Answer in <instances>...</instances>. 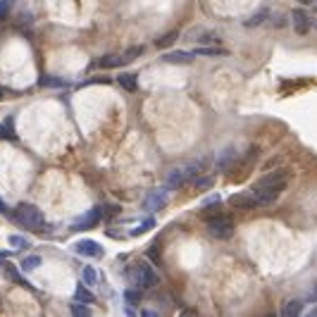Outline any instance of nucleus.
I'll list each match as a JSON object with an SVG mask.
<instances>
[{
  "label": "nucleus",
  "mask_w": 317,
  "mask_h": 317,
  "mask_svg": "<svg viewBox=\"0 0 317 317\" xmlns=\"http://www.w3.org/2000/svg\"><path fill=\"white\" fill-rule=\"evenodd\" d=\"M153 227H155V220L153 217H148V220H143L141 224H138L136 229L131 232V236H141V234H146V232H151Z\"/></svg>",
  "instance_id": "obj_25"
},
{
  "label": "nucleus",
  "mask_w": 317,
  "mask_h": 317,
  "mask_svg": "<svg viewBox=\"0 0 317 317\" xmlns=\"http://www.w3.org/2000/svg\"><path fill=\"white\" fill-rule=\"evenodd\" d=\"M193 53H186V50H172V53H167L162 55V62H172V65H189L193 62Z\"/></svg>",
  "instance_id": "obj_9"
},
{
  "label": "nucleus",
  "mask_w": 317,
  "mask_h": 317,
  "mask_svg": "<svg viewBox=\"0 0 317 317\" xmlns=\"http://www.w3.org/2000/svg\"><path fill=\"white\" fill-rule=\"evenodd\" d=\"M291 174L284 169H277V172H267L265 177L255 181V186H253V193L258 196V200H260V205H270V203H275L277 196L286 189V184H289Z\"/></svg>",
  "instance_id": "obj_1"
},
{
  "label": "nucleus",
  "mask_w": 317,
  "mask_h": 317,
  "mask_svg": "<svg viewBox=\"0 0 317 317\" xmlns=\"http://www.w3.org/2000/svg\"><path fill=\"white\" fill-rule=\"evenodd\" d=\"M98 222H100V210L98 207H93V210H88L83 217H79V220L72 224V229H91V227H96Z\"/></svg>",
  "instance_id": "obj_8"
},
{
  "label": "nucleus",
  "mask_w": 317,
  "mask_h": 317,
  "mask_svg": "<svg viewBox=\"0 0 317 317\" xmlns=\"http://www.w3.org/2000/svg\"><path fill=\"white\" fill-rule=\"evenodd\" d=\"M74 301H79V303L91 305L93 301H96V298H93V293H91V291L86 289L83 284H79V286H77V291H74Z\"/></svg>",
  "instance_id": "obj_14"
},
{
  "label": "nucleus",
  "mask_w": 317,
  "mask_h": 317,
  "mask_svg": "<svg viewBox=\"0 0 317 317\" xmlns=\"http://www.w3.org/2000/svg\"><path fill=\"white\" fill-rule=\"evenodd\" d=\"M165 203V191H153L146 196V207L148 210H160Z\"/></svg>",
  "instance_id": "obj_12"
},
{
  "label": "nucleus",
  "mask_w": 317,
  "mask_h": 317,
  "mask_svg": "<svg viewBox=\"0 0 317 317\" xmlns=\"http://www.w3.org/2000/svg\"><path fill=\"white\" fill-rule=\"evenodd\" d=\"M119 86L124 88V91H129V93H134L138 88V83H136V74H119Z\"/></svg>",
  "instance_id": "obj_15"
},
{
  "label": "nucleus",
  "mask_w": 317,
  "mask_h": 317,
  "mask_svg": "<svg viewBox=\"0 0 317 317\" xmlns=\"http://www.w3.org/2000/svg\"><path fill=\"white\" fill-rule=\"evenodd\" d=\"M313 27H315V31H317V19H315V24H313Z\"/></svg>",
  "instance_id": "obj_36"
},
{
  "label": "nucleus",
  "mask_w": 317,
  "mask_h": 317,
  "mask_svg": "<svg viewBox=\"0 0 317 317\" xmlns=\"http://www.w3.org/2000/svg\"><path fill=\"white\" fill-rule=\"evenodd\" d=\"M0 138H5V141H12L14 138V119L12 117H7L5 122H0Z\"/></svg>",
  "instance_id": "obj_17"
},
{
  "label": "nucleus",
  "mask_w": 317,
  "mask_h": 317,
  "mask_svg": "<svg viewBox=\"0 0 317 317\" xmlns=\"http://www.w3.org/2000/svg\"><path fill=\"white\" fill-rule=\"evenodd\" d=\"M83 284H88V286H93V284H98V272H96V267H91V265H86L83 267Z\"/></svg>",
  "instance_id": "obj_20"
},
{
  "label": "nucleus",
  "mask_w": 317,
  "mask_h": 317,
  "mask_svg": "<svg viewBox=\"0 0 317 317\" xmlns=\"http://www.w3.org/2000/svg\"><path fill=\"white\" fill-rule=\"evenodd\" d=\"M193 55H203V57H222L227 55V50L220 48V45H198L196 50H193Z\"/></svg>",
  "instance_id": "obj_10"
},
{
  "label": "nucleus",
  "mask_w": 317,
  "mask_h": 317,
  "mask_svg": "<svg viewBox=\"0 0 317 317\" xmlns=\"http://www.w3.org/2000/svg\"><path fill=\"white\" fill-rule=\"evenodd\" d=\"M181 184H186V179H184V169L177 167V169L169 172V177H167V181H165V189H179Z\"/></svg>",
  "instance_id": "obj_11"
},
{
  "label": "nucleus",
  "mask_w": 317,
  "mask_h": 317,
  "mask_svg": "<svg viewBox=\"0 0 317 317\" xmlns=\"http://www.w3.org/2000/svg\"><path fill=\"white\" fill-rule=\"evenodd\" d=\"M98 65L100 67H122L124 65V60H122V55H103L100 60H98Z\"/></svg>",
  "instance_id": "obj_18"
},
{
  "label": "nucleus",
  "mask_w": 317,
  "mask_h": 317,
  "mask_svg": "<svg viewBox=\"0 0 317 317\" xmlns=\"http://www.w3.org/2000/svg\"><path fill=\"white\" fill-rule=\"evenodd\" d=\"M303 313V303L301 301H289V303L281 308V315L284 317H296V315H301Z\"/></svg>",
  "instance_id": "obj_16"
},
{
  "label": "nucleus",
  "mask_w": 317,
  "mask_h": 317,
  "mask_svg": "<svg viewBox=\"0 0 317 317\" xmlns=\"http://www.w3.org/2000/svg\"><path fill=\"white\" fill-rule=\"evenodd\" d=\"M141 55H143V45H134V48H129V50L122 53V60H124V65H126V62H134Z\"/></svg>",
  "instance_id": "obj_21"
},
{
  "label": "nucleus",
  "mask_w": 317,
  "mask_h": 317,
  "mask_svg": "<svg viewBox=\"0 0 317 317\" xmlns=\"http://www.w3.org/2000/svg\"><path fill=\"white\" fill-rule=\"evenodd\" d=\"M284 24H286V19H284L281 14H277V17H275V27L279 29V27H284Z\"/></svg>",
  "instance_id": "obj_31"
},
{
  "label": "nucleus",
  "mask_w": 317,
  "mask_h": 317,
  "mask_svg": "<svg viewBox=\"0 0 317 317\" xmlns=\"http://www.w3.org/2000/svg\"><path fill=\"white\" fill-rule=\"evenodd\" d=\"M39 265H41V255H29V258L22 260V270H24V272H31V270H36Z\"/></svg>",
  "instance_id": "obj_23"
},
{
  "label": "nucleus",
  "mask_w": 317,
  "mask_h": 317,
  "mask_svg": "<svg viewBox=\"0 0 317 317\" xmlns=\"http://www.w3.org/2000/svg\"><path fill=\"white\" fill-rule=\"evenodd\" d=\"M236 158V151L234 148H227V151L220 153V158H217V169H229L232 167V162H234Z\"/></svg>",
  "instance_id": "obj_13"
},
{
  "label": "nucleus",
  "mask_w": 317,
  "mask_h": 317,
  "mask_svg": "<svg viewBox=\"0 0 317 317\" xmlns=\"http://www.w3.org/2000/svg\"><path fill=\"white\" fill-rule=\"evenodd\" d=\"M267 14H270V10H265V7H262V10H258V12H255L248 22H246V27H258V24H262V22L267 19Z\"/></svg>",
  "instance_id": "obj_24"
},
{
  "label": "nucleus",
  "mask_w": 317,
  "mask_h": 317,
  "mask_svg": "<svg viewBox=\"0 0 317 317\" xmlns=\"http://www.w3.org/2000/svg\"><path fill=\"white\" fill-rule=\"evenodd\" d=\"M291 19H293V31L298 34V36H305L308 31H310V17H308V12H303V10H293L291 12Z\"/></svg>",
  "instance_id": "obj_7"
},
{
  "label": "nucleus",
  "mask_w": 317,
  "mask_h": 317,
  "mask_svg": "<svg viewBox=\"0 0 317 317\" xmlns=\"http://www.w3.org/2000/svg\"><path fill=\"white\" fill-rule=\"evenodd\" d=\"M177 39H179V34H177V31H169V34H165V36H160V39L155 41V45H158L160 50H165V48H169Z\"/></svg>",
  "instance_id": "obj_19"
},
{
  "label": "nucleus",
  "mask_w": 317,
  "mask_h": 317,
  "mask_svg": "<svg viewBox=\"0 0 317 317\" xmlns=\"http://www.w3.org/2000/svg\"><path fill=\"white\" fill-rule=\"evenodd\" d=\"M313 5H315V10H317V0H313Z\"/></svg>",
  "instance_id": "obj_35"
},
{
  "label": "nucleus",
  "mask_w": 317,
  "mask_h": 317,
  "mask_svg": "<svg viewBox=\"0 0 317 317\" xmlns=\"http://www.w3.org/2000/svg\"><path fill=\"white\" fill-rule=\"evenodd\" d=\"M10 246H14V248H24V246H29V241L24 238V236L12 234V236H10Z\"/></svg>",
  "instance_id": "obj_29"
},
{
  "label": "nucleus",
  "mask_w": 317,
  "mask_h": 317,
  "mask_svg": "<svg viewBox=\"0 0 317 317\" xmlns=\"http://www.w3.org/2000/svg\"><path fill=\"white\" fill-rule=\"evenodd\" d=\"M39 83L45 86V88H50V86H53V88H62V86H65L62 79H57V77H48V74H43L41 79H39Z\"/></svg>",
  "instance_id": "obj_22"
},
{
  "label": "nucleus",
  "mask_w": 317,
  "mask_h": 317,
  "mask_svg": "<svg viewBox=\"0 0 317 317\" xmlns=\"http://www.w3.org/2000/svg\"><path fill=\"white\" fill-rule=\"evenodd\" d=\"M207 232H210V236H215V238H229V236L234 234V222L229 220V217H224V215L210 217L207 220Z\"/></svg>",
  "instance_id": "obj_3"
},
{
  "label": "nucleus",
  "mask_w": 317,
  "mask_h": 317,
  "mask_svg": "<svg viewBox=\"0 0 317 317\" xmlns=\"http://www.w3.org/2000/svg\"><path fill=\"white\" fill-rule=\"evenodd\" d=\"M124 301H126L129 305L141 303V291H136V289H126V291H124Z\"/></svg>",
  "instance_id": "obj_28"
},
{
  "label": "nucleus",
  "mask_w": 317,
  "mask_h": 317,
  "mask_svg": "<svg viewBox=\"0 0 317 317\" xmlns=\"http://www.w3.org/2000/svg\"><path fill=\"white\" fill-rule=\"evenodd\" d=\"M2 96H5V91H2V88H0V98H2Z\"/></svg>",
  "instance_id": "obj_34"
},
{
  "label": "nucleus",
  "mask_w": 317,
  "mask_h": 317,
  "mask_svg": "<svg viewBox=\"0 0 317 317\" xmlns=\"http://www.w3.org/2000/svg\"><path fill=\"white\" fill-rule=\"evenodd\" d=\"M14 220L19 222L22 227H27L31 232H41L45 227V220H43V212L36 205L31 203H19L14 207Z\"/></svg>",
  "instance_id": "obj_2"
},
{
  "label": "nucleus",
  "mask_w": 317,
  "mask_h": 317,
  "mask_svg": "<svg viewBox=\"0 0 317 317\" xmlns=\"http://www.w3.org/2000/svg\"><path fill=\"white\" fill-rule=\"evenodd\" d=\"M313 298H317V284H315V291H313Z\"/></svg>",
  "instance_id": "obj_33"
},
{
  "label": "nucleus",
  "mask_w": 317,
  "mask_h": 317,
  "mask_svg": "<svg viewBox=\"0 0 317 317\" xmlns=\"http://www.w3.org/2000/svg\"><path fill=\"white\" fill-rule=\"evenodd\" d=\"M10 14V0H0V19H7Z\"/></svg>",
  "instance_id": "obj_30"
},
{
  "label": "nucleus",
  "mask_w": 317,
  "mask_h": 317,
  "mask_svg": "<svg viewBox=\"0 0 317 317\" xmlns=\"http://www.w3.org/2000/svg\"><path fill=\"white\" fill-rule=\"evenodd\" d=\"M69 310H72V315H81V317L91 315V310H88V305H86V303H79V301H74V303L69 305Z\"/></svg>",
  "instance_id": "obj_27"
},
{
  "label": "nucleus",
  "mask_w": 317,
  "mask_h": 317,
  "mask_svg": "<svg viewBox=\"0 0 317 317\" xmlns=\"http://www.w3.org/2000/svg\"><path fill=\"white\" fill-rule=\"evenodd\" d=\"M301 2H303V5H313V0H301Z\"/></svg>",
  "instance_id": "obj_32"
},
{
  "label": "nucleus",
  "mask_w": 317,
  "mask_h": 317,
  "mask_svg": "<svg viewBox=\"0 0 317 317\" xmlns=\"http://www.w3.org/2000/svg\"><path fill=\"white\" fill-rule=\"evenodd\" d=\"M131 275H134V281L138 284V289H153L158 284V275H155V270L151 265H136Z\"/></svg>",
  "instance_id": "obj_4"
},
{
  "label": "nucleus",
  "mask_w": 317,
  "mask_h": 317,
  "mask_svg": "<svg viewBox=\"0 0 317 317\" xmlns=\"http://www.w3.org/2000/svg\"><path fill=\"white\" fill-rule=\"evenodd\" d=\"M193 184H196V189H198V191H205V189H210V186L215 184V177H212V174H207V177H198V179H193Z\"/></svg>",
  "instance_id": "obj_26"
},
{
  "label": "nucleus",
  "mask_w": 317,
  "mask_h": 317,
  "mask_svg": "<svg viewBox=\"0 0 317 317\" xmlns=\"http://www.w3.org/2000/svg\"><path fill=\"white\" fill-rule=\"evenodd\" d=\"M229 205L236 207V210H255V207H260V200L253 191H241L229 198Z\"/></svg>",
  "instance_id": "obj_5"
},
{
  "label": "nucleus",
  "mask_w": 317,
  "mask_h": 317,
  "mask_svg": "<svg viewBox=\"0 0 317 317\" xmlns=\"http://www.w3.org/2000/svg\"><path fill=\"white\" fill-rule=\"evenodd\" d=\"M74 250H77L79 255H86V258H100V255H103V248L98 246L96 241H91V238L77 241V243H74Z\"/></svg>",
  "instance_id": "obj_6"
}]
</instances>
